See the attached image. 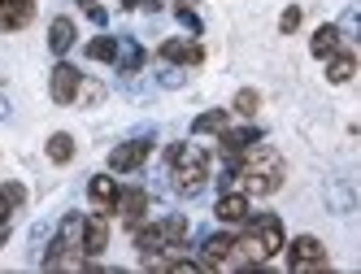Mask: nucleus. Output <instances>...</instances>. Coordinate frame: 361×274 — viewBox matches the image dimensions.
<instances>
[{
    "instance_id": "nucleus-1",
    "label": "nucleus",
    "mask_w": 361,
    "mask_h": 274,
    "mask_svg": "<svg viewBox=\"0 0 361 274\" xmlns=\"http://www.w3.org/2000/svg\"><path fill=\"white\" fill-rule=\"evenodd\" d=\"M235 161H240L235 170H240V183H244L248 196H270V192L283 187V157L274 153L270 144L257 139L252 148H244Z\"/></svg>"
},
{
    "instance_id": "nucleus-2",
    "label": "nucleus",
    "mask_w": 361,
    "mask_h": 274,
    "mask_svg": "<svg viewBox=\"0 0 361 274\" xmlns=\"http://www.w3.org/2000/svg\"><path fill=\"white\" fill-rule=\"evenodd\" d=\"M170 179L178 196H196L209 183V153L196 144H174L170 148Z\"/></svg>"
},
{
    "instance_id": "nucleus-3",
    "label": "nucleus",
    "mask_w": 361,
    "mask_h": 274,
    "mask_svg": "<svg viewBox=\"0 0 361 274\" xmlns=\"http://www.w3.org/2000/svg\"><path fill=\"white\" fill-rule=\"evenodd\" d=\"M183 239H188V222L183 218H161V222H152V227H135L140 257H178Z\"/></svg>"
},
{
    "instance_id": "nucleus-4",
    "label": "nucleus",
    "mask_w": 361,
    "mask_h": 274,
    "mask_svg": "<svg viewBox=\"0 0 361 274\" xmlns=\"http://www.w3.org/2000/svg\"><path fill=\"white\" fill-rule=\"evenodd\" d=\"M109 248V218L105 213H87L79 222V253L83 257H100Z\"/></svg>"
},
{
    "instance_id": "nucleus-5",
    "label": "nucleus",
    "mask_w": 361,
    "mask_h": 274,
    "mask_svg": "<svg viewBox=\"0 0 361 274\" xmlns=\"http://www.w3.org/2000/svg\"><path fill=\"white\" fill-rule=\"evenodd\" d=\"M288 266H292V270H326V248H322V239H314V235L292 239Z\"/></svg>"
},
{
    "instance_id": "nucleus-6",
    "label": "nucleus",
    "mask_w": 361,
    "mask_h": 274,
    "mask_svg": "<svg viewBox=\"0 0 361 274\" xmlns=\"http://www.w3.org/2000/svg\"><path fill=\"white\" fill-rule=\"evenodd\" d=\"M148 153H152V139H126V144H118L109 153V170H118V174L140 170L148 161Z\"/></svg>"
},
{
    "instance_id": "nucleus-7",
    "label": "nucleus",
    "mask_w": 361,
    "mask_h": 274,
    "mask_svg": "<svg viewBox=\"0 0 361 274\" xmlns=\"http://www.w3.org/2000/svg\"><path fill=\"white\" fill-rule=\"evenodd\" d=\"M79 87H83V74L74 70V66H66V61L53 70V79H48V92H53V101H57V105L79 101Z\"/></svg>"
},
{
    "instance_id": "nucleus-8",
    "label": "nucleus",
    "mask_w": 361,
    "mask_h": 274,
    "mask_svg": "<svg viewBox=\"0 0 361 274\" xmlns=\"http://www.w3.org/2000/svg\"><path fill=\"white\" fill-rule=\"evenodd\" d=\"M252 235H257V244H262V253H266V261L274 257V253H283V222L274 218V213H262L252 222Z\"/></svg>"
},
{
    "instance_id": "nucleus-9",
    "label": "nucleus",
    "mask_w": 361,
    "mask_h": 274,
    "mask_svg": "<svg viewBox=\"0 0 361 274\" xmlns=\"http://www.w3.org/2000/svg\"><path fill=\"white\" fill-rule=\"evenodd\" d=\"M218 222H226V227H235V222H248V192H222L218 196Z\"/></svg>"
},
{
    "instance_id": "nucleus-10",
    "label": "nucleus",
    "mask_w": 361,
    "mask_h": 274,
    "mask_svg": "<svg viewBox=\"0 0 361 274\" xmlns=\"http://www.w3.org/2000/svg\"><path fill=\"white\" fill-rule=\"evenodd\" d=\"M114 209H118L126 222H131V227H140V218L148 213V192H144V187H126V192H118Z\"/></svg>"
},
{
    "instance_id": "nucleus-11",
    "label": "nucleus",
    "mask_w": 361,
    "mask_h": 274,
    "mask_svg": "<svg viewBox=\"0 0 361 274\" xmlns=\"http://www.w3.org/2000/svg\"><path fill=\"white\" fill-rule=\"evenodd\" d=\"M204 53H200V44L192 39H166L161 44V61H174V66H196Z\"/></svg>"
},
{
    "instance_id": "nucleus-12",
    "label": "nucleus",
    "mask_w": 361,
    "mask_h": 274,
    "mask_svg": "<svg viewBox=\"0 0 361 274\" xmlns=\"http://www.w3.org/2000/svg\"><path fill=\"white\" fill-rule=\"evenodd\" d=\"M218 135H222V153H226L231 161H235L244 148H252L257 139H262V131H257V127H240V131H226V127H222Z\"/></svg>"
},
{
    "instance_id": "nucleus-13",
    "label": "nucleus",
    "mask_w": 361,
    "mask_h": 274,
    "mask_svg": "<svg viewBox=\"0 0 361 274\" xmlns=\"http://www.w3.org/2000/svg\"><path fill=\"white\" fill-rule=\"evenodd\" d=\"M231 239L235 235H209L204 239V253H200V270H222V261H226V253H231Z\"/></svg>"
},
{
    "instance_id": "nucleus-14",
    "label": "nucleus",
    "mask_w": 361,
    "mask_h": 274,
    "mask_svg": "<svg viewBox=\"0 0 361 274\" xmlns=\"http://www.w3.org/2000/svg\"><path fill=\"white\" fill-rule=\"evenodd\" d=\"M74 39H79L74 22H70V18H53V27H48V48L61 57V53H70V48H74Z\"/></svg>"
},
{
    "instance_id": "nucleus-15",
    "label": "nucleus",
    "mask_w": 361,
    "mask_h": 274,
    "mask_svg": "<svg viewBox=\"0 0 361 274\" xmlns=\"http://www.w3.org/2000/svg\"><path fill=\"white\" fill-rule=\"evenodd\" d=\"M22 201H27V187H22V183H5V187H0V227H9V218L22 209Z\"/></svg>"
},
{
    "instance_id": "nucleus-16",
    "label": "nucleus",
    "mask_w": 361,
    "mask_h": 274,
    "mask_svg": "<svg viewBox=\"0 0 361 274\" xmlns=\"http://www.w3.org/2000/svg\"><path fill=\"white\" fill-rule=\"evenodd\" d=\"M87 196H92L100 209H114V201H118V183L109 179V174H96V179L87 183Z\"/></svg>"
},
{
    "instance_id": "nucleus-17",
    "label": "nucleus",
    "mask_w": 361,
    "mask_h": 274,
    "mask_svg": "<svg viewBox=\"0 0 361 274\" xmlns=\"http://www.w3.org/2000/svg\"><path fill=\"white\" fill-rule=\"evenodd\" d=\"M353 70H357V57L335 48V53H331V66H326V79H331V83H348V79H353Z\"/></svg>"
},
{
    "instance_id": "nucleus-18",
    "label": "nucleus",
    "mask_w": 361,
    "mask_h": 274,
    "mask_svg": "<svg viewBox=\"0 0 361 274\" xmlns=\"http://www.w3.org/2000/svg\"><path fill=\"white\" fill-rule=\"evenodd\" d=\"M118 48H122V39L100 35V39H92V44H87V57H92V61H118Z\"/></svg>"
},
{
    "instance_id": "nucleus-19",
    "label": "nucleus",
    "mask_w": 361,
    "mask_h": 274,
    "mask_svg": "<svg viewBox=\"0 0 361 274\" xmlns=\"http://www.w3.org/2000/svg\"><path fill=\"white\" fill-rule=\"evenodd\" d=\"M340 48V27H318L314 35V57H331Z\"/></svg>"
},
{
    "instance_id": "nucleus-20",
    "label": "nucleus",
    "mask_w": 361,
    "mask_h": 274,
    "mask_svg": "<svg viewBox=\"0 0 361 274\" xmlns=\"http://www.w3.org/2000/svg\"><path fill=\"white\" fill-rule=\"evenodd\" d=\"M231 109H235L240 118H252L257 109H262V92H252V87H244V92H235V101H231Z\"/></svg>"
},
{
    "instance_id": "nucleus-21",
    "label": "nucleus",
    "mask_w": 361,
    "mask_h": 274,
    "mask_svg": "<svg viewBox=\"0 0 361 274\" xmlns=\"http://www.w3.org/2000/svg\"><path fill=\"white\" fill-rule=\"evenodd\" d=\"M48 157H53V161H57V166H66V161H70V157H74V139H70V135H66V131H57V135H53V139H48Z\"/></svg>"
},
{
    "instance_id": "nucleus-22",
    "label": "nucleus",
    "mask_w": 361,
    "mask_h": 274,
    "mask_svg": "<svg viewBox=\"0 0 361 274\" xmlns=\"http://www.w3.org/2000/svg\"><path fill=\"white\" fill-rule=\"evenodd\" d=\"M222 127H226V109H209V113H200V118L192 122L196 135H209V131H222Z\"/></svg>"
},
{
    "instance_id": "nucleus-23",
    "label": "nucleus",
    "mask_w": 361,
    "mask_h": 274,
    "mask_svg": "<svg viewBox=\"0 0 361 274\" xmlns=\"http://www.w3.org/2000/svg\"><path fill=\"white\" fill-rule=\"evenodd\" d=\"M35 9H5L0 5V31H18V27H27Z\"/></svg>"
},
{
    "instance_id": "nucleus-24",
    "label": "nucleus",
    "mask_w": 361,
    "mask_h": 274,
    "mask_svg": "<svg viewBox=\"0 0 361 274\" xmlns=\"http://www.w3.org/2000/svg\"><path fill=\"white\" fill-rule=\"evenodd\" d=\"M192 5H196V0H174V18L183 22L188 31H200V18H196V9H192Z\"/></svg>"
},
{
    "instance_id": "nucleus-25",
    "label": "nucleus",
    "mask_w": 361,
    "mask_h": 274,
    "mask_svg": "<svg viewBox=\"0 0 361 274\" xmlns=\"http://www.w3.org/2000/svg\"><path fill=\"white\" fill-rule=\"evenodd\" d=\"M296 27H300V9H288V13L279 18V31H283V35H292Z\"/></svg>"
},
{
    "instance_id": "nucleus-26",
    "label": "nucleus",
    "mask_w": 361,
    "mask_h": 274,
    "mask_svg": "<svg viewBox=\"0 0 361 274\" xmlns=\"http://www.w3.org/2000/svg\"><path fill=\"white\" fill-rule=\"evenodd\" d=\"M0 5H5V9H31L35 0H0Z\"/></svg>"
},
{
    "instance_id": "nucleus-27",
    "label": "nucleus",
    "mask_w": 361,
    "mask_h": 274,
    "mask_svg": "<svg viewBox=\"0 0 361 274\" xmlns=\"http://www.w3.org/2000/svg\"><path fill=\"white\" fill-rule=\"evenodd\" d=\"M87 13H92V22H100V27H105V18H109V13L100 9V5H87Z\"/></svg>"
},
{
    "instance_id": "nucleus-28",
    "label": "nucleus",
    "mask_w": 361,
    "mask_h": 274,
    "mask_svg": "<svg viewBox=\"0 0 361 274\" xmlns=\"http://www.w3.org/2000/svg\"><path fill=\"white\" fill-rule=\"evenodd\" d=\"M140 5V0H118V9H135Z\"/></svg>"
},
{
    "instance_id": "nucleus-29",
    "label": "nucleus",
    "mask_w": 361,
    "mask_h": 274,
    "mask_svg": "<svg viewBox=\"0 0 361 274\" xmlns=\"http://www.w3.org/2000/svg\"><path fill=\"white\" fill-rule=\"evenodd\" d=\"M144 9H161V0H144Z\"/></svg>"
},
{
    "instance_id": "nucleus-30",
    "label": "nucleus",
    "mask_w": 361,
    "mask_h": 274,
    "mask_svg": "<svg viewBox=\"0 0 361 274\" xmlns=\"http://www.w3.org/2000/svg\"><path fill=\"white\" fill-rule=\"evenodd\" d=\"M5 239H9V227H0V248H5Z\"/></svg>"
},
{
    "instance_id": "nucleus-31",
    "label": "nucleus",
    "mask_w": 361,
    "mask_h": 274,
    "mask_svg": "<svg viewBox=\"0 0 361 274\" xmlns=\"http://www.w3.org/2000/svg\"><path fill=\"white\" fill-rule=\"evenodd\" d=\"M79 5H96V0H79Z\"/></svg>"
}]
</instances>
